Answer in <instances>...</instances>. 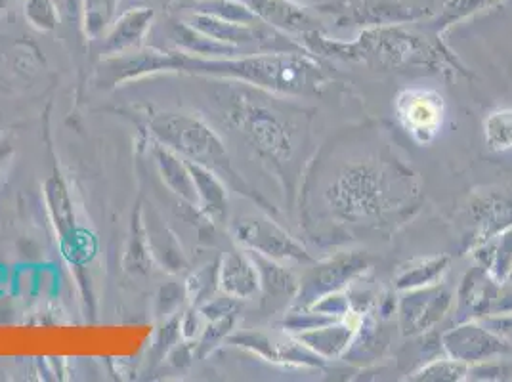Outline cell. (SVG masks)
<instances>
[{
	"label": "cell",
	"instance_id": "obj_8",
	"mask_svg": "<svg viewBox=\"0 0 512 382\" xmlns=\"http://www.w3.org/2000/svg\"><path fill=\"white\" fill-rule=\"evenodd\" d=\"M218 285L228 297H251L256 291V272L251 262L239 253L224 256L218 268Z\"/></svg>",
	"mask_w": 512,
	"mask_h": 382
},
{
	"label": "cell",
	"instance_id": "obj_7",
	"mask_svg": "<svg viewBox=\"0 0 512 382\" xmlns=\"http://www.w3.org/2000/svg\"><path fill=\"white\" fill-rule=\"evenodd\" d=\"M153 262L155 260L151 255L150 239H148L146 220H144V209L138 205L134 209L132 222H130L123 266H125L128 274H132V276H146V274H150Z\"/></svg>",
	"mask_w": 512,
	"mask_h": 382
},
{
	"label": "cell",
	"instance_id": "obj_3",
	"mask_svg": "<svg viewBox=\"0 0 512 382\" xmlns=\"http://www.w3.org/2000/svg\"><path fill=\"white\" fill-rule=\"evenodd\" d=\"M151 20H153V12L146 8L130 10L127 14H123L117 22L109 27L106 35L98 39L102 58L142 48L144 37L150 29Z\"/></svg>",
	"mask_w": 512,
	"mask_h": 382
},
{
	"label": "cell",
	"instance_id": "obj_10",
	"mask_svg": "<svg viewBox=\"0 0 512 382\" xmlns=\"http://www.w3.org/2000/svg\"><path fill=\"white\" fill-rule=\"evenodd\" d=\"M62 255L73 268H85L86 264L96 255L94 235L88 234L83 228H73L69 234L60 239Z\"/></svg>",
	"mask_w": 512,
	"mask_h": 382
},
{
	"label": "cell",
	"instance_id": "obj_12",
	"mask_svg": "<svg viewBox=\"0 0 512 382\" xmlns=\"http://www.w3.org/2000/svg\"><path fill=\"white\" fill-rule=\"evenodd\" d=\"M211 279H218V270L203 268L201 272L193 274L186 283V295L190 297L193 304H203V300H209L213 293L214 285H211Z\"/></svg>",
	"mask_w": 512,
	"mask_h": 382
},
{
	"label": "cell",
	"instance_id": "obj_16",
	"mask_svg": "<svg viewBox=\"0 0 512 382\" xmlns=\"http://www.w3.org/2000/svg\"><path fill=\"white\" fill-rule=\"evenodd\" d=\"M421 115H423V109H417V106H415L411 109V117H409V121L415 125V123H417V119H421ZM434 115H436V111H434V109H430V107L425 109V121H427V125L430 123V119H434Z\"/></svg>",
	"mask_w": 512,
	"mask_h": 382
},
{
	"label": "cell",
	"instance_id": "obj_6",
	"mask_svg": "<svg viewBox=\"0 0 512 382\" xmlns=\"http://www.w3.org/2000/svg\"><path fill=\"white\" fill-rule=\"evenodd\" d=\"M44 201H46V209L50 214L52 226L60 239L69 234L73 228H77V214H75L73 197H71V191L67 188L64 178L60 176V172H54L44 182Z\"/></svg>",
	"mask_w": 512,
	"mask_h": 382
},
{
	"label": "cell",
	"instance_id": "obj_5",
	"mask_svg": "<svg viewBox=\"0 0 512 382\" xmlns=\"http://www.w3.org/2000/svg\"><path fill=\"white\" fill-rule=\"evenodd\" d=\"M192 172L193 186L197 193V207L211 222H222L228 213V193L224 180L203 165L188 161Z\"/></svg>",
	"mask_w": 512,
	"mask_h": 382
},
{
	"label": "cell",
	"instance_id": "obj_14",
	"mask_svg": "<svg viewBox=\"0 0 512 382\" xmlns=\"http://www.w3.org/2000/svg\"><path fill=\"white\" fill-rule=\"evenodd\" d=\"M14 155V148L8 140H2L0 138V178L4 176V170L10 165V159Z\"/></svg>",
	"mask_w": 512,
	"mask_h": 382
},
{
	"label": "cell",
	"instance_id": "obj_15",
	"mask_svg": "<svg viewBox=\"0 0 512 382\" xmlns=\"http://www.w3.org/2000/svg\"><path fill=\"white\" fill-rule=\"evenodd\" d=\"M171 293H172V285H167V287H163V289H161V297L171 298ZM174 298H176V300H174V302H172V304H165V308H163V310H161V312H165V314H169V312H171L172 308H176V306H178V304H180V302H182V298H180V289H178V291H176V293H174Z\"/></svg>",
	"mask_w": 512,
	"mask_h": 382
},
{
	"label": "cell",
	"instance_id": "obj_13",
	"mask_svg": "<svg viewBox=\"0 0 512 382\" xmlns=\"http://www.w3.org/2000/svg\"><path fill=\"white\" fill-rule=\"evenodd\" d=\"M178 329H180V335L186 340H193L199 333H201V321H199V312H195V308L188 310L180 321H178Z\"/></svg>",
	"mask_w": 512,
	"mask_h": 382
},
{
	"label": "cell",
	"instance_id": "obj_1",
	"mask_svg": "<svg viewBox=\"0 0 512 382\" xmlns=\"http://www.w3.org/2000/svg\"><path fill=\"white\" fill-rule=\"evenodd\" d=\"M151 140L176 151L186 161H193L207 169L214 170L224 182L239 186L245 184L232 169L228 151L213 128L203 119L190 113L161 111L150 119Z\"/></svg>",
	"mask_w": 512,
	"mask_h": 382
},
{
	"label": "cell",
	"instance_id": "obj_9",
	"mask_svg": "<svg viewBox=\"0 0 512 382\" xmlns=\"http://www.w3.org/2000/svg\"><path fill=\"white\" fill-rule=\"evenodd\" d=\"M146 230H148V239H150L151 255L153 260L165 266L172 274H178L180 270L186 268V256L169 228L159 224L157 218H146Z\"/></svg>",
	"mask_w": 512,
	"mask_h": 382
},
{
	"label": "cell",
	"instance_id": "obj_4",
	"mask_svg": "<svg viewBox=\"0 0 512 382\" xmlns=\"http://www.w3.org/2000/svg\"><path fill=\"white\" fill-rule=\"evenodd\" d=\"M153 161L157 165V170L165 182V186L180 197L184 203H188L190 207H197V193L193 186L192 172L188 167V161L184 157H180L176 151L165 148L163 144L153 140V148H151Z\"/></svg>",
	"mask_w": 512,
	"mask_h": 382
},
{
	"label": "cell",
	"instance_id": "obj_2",
	"mask_svg": "<svg viewBox=\"0 0 512 382\" xmlns=\"http://www.w3.org/2000/svg\"><path fill=\"white\" fill-rule=\"evenodd\" d=\"M176 71V50L138 48L125 54L102 58L96 71V83L104 88L127 85L155 73Z\"/></svg>",
	"mask_w": 512,
	"mask_h": 382
},
{
	"label": "cell",
	"instance_id": "obj_11",
	"mask_svg": "<svg viewBox=\"0 0 512 382\" xmlns=\"http://www.w3.org/2000/svg\"><path fill=\"white\" fill-rule=\"evenodd\" d=\"M25 16L41 31H52L58 23V14L50 0H29L25 4Z\"/></svg>",
	"mask_w": 512,
	"mask_h": 382
}]
</instances>
